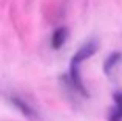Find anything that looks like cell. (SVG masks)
Segmentation results:
<instances>
[{"label": "cell", "mask_w": 122, "mask_h": 121, "mask_svg": "<svg viewBox=\"0 0 122 121\" xmlns=\"http://www.w3.org/2000/svg\"><path fill=\"white\" fill-rule=\"evenodd\" d=\"M97 48H99L97 40H88V42H85V44L81 47V48L76 51V55L73 56L71 62H74V64H81V62H83L85 59L91 58V56L94 55L96 51H97Z\"/></svg>", "instance_id": "cell-1"}, {"label": "cell", "mask_w": 122, "mask_h": 121, "mask_svg": "<svg viewBox=\"0 0 122 121\" xmlns=\"http://www.w3.org/2000/svg\"><path fill=\"white\" fill-rule=\"evenodd\" d=\"M66 39H68V30H66L65 27H60V28H57V30L53 33L51 45H53L54 50H59L60 47L66 42Z\"/></svg>", "instance_id": "cell-2"}, {"label": "cell", "mask_w": 122, "mask_h": 121, "mask_svg": "<svg viewBox=\"0 0 122 121\" xmlns=\"http://www.w3.org/2000/svg\"><path fill=\"white\" fill-rule=\"evenodd\" d=\"M11 103L14 104V106L17 107V109L20 110V112L23 113L25 116H28V118H36V116H37L36 110H34L31 106H28V104L25 103L23 99H20V98H17V96H11Z\"/></svg>", "instance_id": "cell-3"}, {"label": "cell", "mask_w": 122, "mask_h": 121, "mask_svg": "<svg viewBox=\"0 0 122 121\" xmlns=\"http://www.w3.org/2000/svg\"><path fill=\"white\" fill-rule=\"evenodd\" d=\"M116 109L108 115V121H122V92H116L113 96Z\"/></svg>", "instance_id": "cell-4"}, {"label": "cell", "mask_w": 122, "mask_h": 121, "mask_svg": "<svg viewBox=\"0 0 122 121\" xmlns=\"http://www.w3.org/2000/svg\"><path fill=\"white\" fill-rule=\"evenodd\" d=\"M121 58H122V55H121L119 51H116V53H111V55L105 59V62H104V72H105V75H110L111 70H113L114 67H116V64L121 60Z\"/></svg>", "instance_id": "cell-5"}]
</instances>
